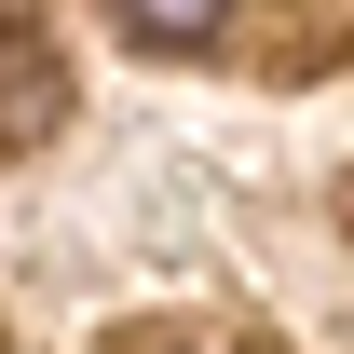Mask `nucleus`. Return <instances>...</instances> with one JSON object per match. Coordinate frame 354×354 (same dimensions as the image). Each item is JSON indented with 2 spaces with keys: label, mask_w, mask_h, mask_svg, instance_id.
Listing matches in <instances>:
<instances>
[{
  "label": "nucleus",
  "mask_w": 354,
  "mask_h": 354,
  "mask_svg": "<svg viewBox=\"0 0 354 354\" xmlns=\"http://www.w3.org/2000/svg\"><path fill=\"white\" fill-rule=\"evenodd\" d=\"M68 123V41L41 0H0V150H41Z\"/></svg>",
  "instance_id": "f257e3e1"
},
{
  "label": "nucleus",
  "mask_w": 354,
  "mask_h": 354,
  "mask_svg": "<svg viewBox=\"0 0 354 354\" xmlns=\"http://www.w3.org/2000/svg\"><path fill=\"white\" fill-rule=\"evenodd\" d=\"M205 354H245V341H205Z\"/></svg>",
  "instance_id": "7ed1b4c3"
},
{
  "label": "nucleus",
  "mask_w": 354,
  "mask_h": 354,
  "mask_svg": "<svg viewBox=\"0 0 354 354\" xmlns=\"http://www.w3.org/2000/svg\"><path fill=\"white\" fill-rule=\"evenodd\" d=\"M109 28L136 55H218L232 41V0H109Z\"/></svg>",
  "instance_id": "f03ea898"
}]
</instances>
